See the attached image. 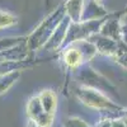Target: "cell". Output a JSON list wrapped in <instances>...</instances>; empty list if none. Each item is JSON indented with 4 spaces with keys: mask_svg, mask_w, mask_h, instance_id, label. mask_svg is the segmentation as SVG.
I'll list each match as a JSON object with an SVG mask.
<instances>
[]
</instances>
